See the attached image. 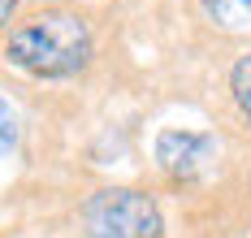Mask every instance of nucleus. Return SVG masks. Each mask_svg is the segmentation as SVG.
<instances>
[{"mask_svg":"<svg viewBox=\"0 0 251 238\" xmlns=\"http://www.w3.org/2000/svg\"><path fill=\"white\" fill-rule=\"evenodd\" d=\"M91 52H96V35L87 18L70 9H44L35 18L13 22L4 35V61L30 78L48 82L82 74L91 65Z\"/></svg>","mask_w":251,"mask_h":238,"instance_id":"nucleus-1","label":"nucleus"},{"mask_svg":"<svg viewBox=\"0 0 251 238\" xmlns=\"http://www.w3.org/2000/svg\"><path fill=\"white\" fill-rule=\"evenodd\" d=\"M82 238H165L156 199L134 186H104L82 204Z\"/></svg>","mask_w":251,"mask_h":238,"instance_id":"nucleus-2","label":"nucleus"},{"mask_svg":"<svg viewBox=\"0 0 251 238\" xmlns=\"http://www.w3.org/2000/svg\"><path fill=\"white\" fill-rule=\"evenodd\" d=\"M151 156H156V165H160L169 178H200L203 165L217 160V134L177 130V126H169V130L156 134Z\"/></svg>","mask_w":251,"mask_h":238,"instance_id":"nucleus-3","label":"nucleus"},{"mask_svg":"<svg viewBox=\"0 0 251 238\" xmlns=\"http://www.w3.org/2000/svg\"><path fill=\"white\" fill-rule=\"evenodd\" d=\"M203 13L226 35H247L251 30V0H203Z\"/></svg>","mask_w":251,"mask_h":238,"instance_id":"nucleus-4","label":"nucleus"},{"mask_svg":"<svg viewBox=\"0 0 251 238\" xmlns=\"http://www.w3.org/2000/svg\"><path fill=\"white\" fill-rule=\"evenodd\" d=\"M229 95H234L238 113L251 121V52L234 61V70H229Z\"/></svg>","mask_w":251,"mask_h":238,"instance_id":"nucleus-5","label":"nucleus"},{"mask_svg":"<svg viewBox=\"0 0 251 238\" xmlns=\"http://www.w3.org/2000/svg\"><path fill=\"white\" fill-rule=\"evenodd\" d=\"M18 147V108L0 95V156Z\"/></svg>","mask_w":251,"mask_h":238,"instance_id":"nucleus-6","label":"nucleus"},{"mask_svg":"<svg viewBox=\"0 0 251 238\" xmlns=\"http://www.w3.org/2000/svg\"><path fill=\"white\" fill-rule=\"evenodd\" d=\"M18 4H22V0H0V30H4L9 22H13V13H18Z\"/></svg>","mask_w":251,"mask_h":238,"instance_id":"nucleus-7","label":"nucleus"}]
</instances>
